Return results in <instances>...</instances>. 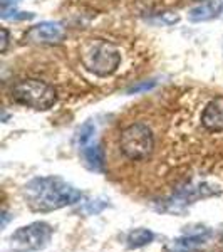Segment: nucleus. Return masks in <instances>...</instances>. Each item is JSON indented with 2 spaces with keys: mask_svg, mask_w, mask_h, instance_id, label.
<instances>
[{
  "mask_svg": "<svg viewBox=\"0 0 223 252\" xmlns=\"http://www.w3.org/2000/svg\"><path fill=\"white\" fill-rule=\"evenodd\" d=\"M84 193L60 177H37L24 187V200L32 212H54L79 204Z\"/></svg>",
  "mask_w": 223,
  "mask_h": 252,
  "instance_id": "obj_1",
  "label": "nucleus"
},
{
  "mask_svg": "<svg viewBox=\"0 0 223 252\" xmlns=\"http://www.w3.org/2000/svg\"><path fill=\"white\" fill-rule=\"evenodd\" d=\"M81 63L91 74L108 78L121 66V51L109 40L91 39L81 47Z\"/></svg>",
  "mask_w": 223,
  "mask_h": 252,
  "instance_id": "obj_2",
  "label": "nucleus"
},
{
  "mask_svg": "<svg viewBox=\"0 0 223 252\" xmlns=\"http://www.w3.org/2000/svg\"><path fill=\"white\" fill-rule=\"evenodd\" d=\"M10 97L20 106L32 108L35 111L51 109L57 101V91L52 84L40 79H22L12 86Z\"/></svg>",
  "mask_w": 223,
  "mask_h": 252,
  "instance_id": "obj_3",
  "label": "nucleus"
},
{
  "mask_svg": "<svg viewBox=\"0 0 223 252\" xmlns=\"http://www.w3.org/2000/svg\"><path fill=\"white\" fill-rule=\"evenodd\" d=\"M119 150L128 160L143 161L151 157L155 150V136L146 123H131L121 129Z\"/></svg>",
  "mask_w": 223,
  "mask_h": 252,
  "instance_id": "obj_4",
  "label": "nucleus"
},
{
  "mask_svg": "<svg viewBox=\"0 0 223 252\" xmlns=\"http://www.w3.org/2000/svg\"><path fill=\"white\" fill-rule=\"evenodd\" d=\"M52 227L47 222H32L19 227L10 235V249L14 252H34L47 247L52 237Z\"/></svg>",
  "mask_w": 223,
  "mask_h": 252,
  "instance_id": "obj_5",
  "label": "nucleus"
},
{
  "mask_svg": "<svg viewBox=\"0 0 223 252\" xmlns=\"http://www.w3.org/2000/svg\"><path fill=\"white\" fill-rule=\"evenodd\" d=\"M222 190L218 189L217 185L208 184V182H193V184H188L183 189L176 190L168 200L165 202V205L161 209L165 212L169 214H178L183 212L188 205L195 204L200 198H208L213 197V195H220Z\"/></svg>",
  "mask_w": 223,
  "mask_h": 252,
  "instance_id": "obj_6",
  "label": "nucleus"
},
{
  "mask_svg": "<svg viewBox=\"0 0 223 252\" xmlns=\"http://www.w3.org/2000/svg\"><path fill=\"white\" fill-rule=\"evenodd\" d=\"M213 232L205 225L186 227L181 237L173 239L165 246L166 252H201L212 239Z\"/></svg>",
  "mask_w": 223,
  "mask_h": 252,
  "instance_id": "obj_7",
  "label": "nucleus"
},
{
  "mask_svg": "<svg viewBox=\"0 0 223 252\" xmlns=\"http://www.w3.org/2000/svg\"><path fill=\"white\" fill-rule=\"evenodd\" d=\"M26 37L37 44H59L66 39V31L59 22H40L27 31Z\"/></svg>",
  "mask_w": 223,
  "mask_h": 252,
  "instance_id": "obj_8",
  "label": "nucleus"
},
{
  "mask_svg": "<svg viewBox=\"0 0 223 252\" xmlns=\"http://www.w3.org/2000/svg\"><path fill=\"white\" fill-rule=\"evenodd\" d=\"M201 126L210 133L223 131V96H215L201 113Z\"/></svg>",
  "mask_w": 223,
  "mask_h": 252,
  "instance_id": "obj_9",
  "label": "nucleus"
},
{
  "mask_svg": "<svg viewBox=\"0 0 223 252\" xmlns=\"http://www.w3.org/2000/svg\"><path fill=\"white\" fill-rule=\"evenodd\" d=\"M223 15V0H210L208 3L195 7L188 12V19L192 22H206Z\"/></svg>",
  "mask_w": 223,
  "mask_h": 252,
  "instance_id": "obj_10",
  "label": "nucleus"
},
{
  "mask_svg": "<svg viewBox=\"0 0 223 252\" xmlns=\"http://www.w3.org/2000/svg\"><path fill=\"white\" fill-rule=\"evenodd\" d=\"M83 155L86 160V165L92 172H104V153L97 143H87L86 146H83Z\"/></svg>",
  "mask_w": 223,
  "mask_h": 252,
  "instance_id": "obj_11",
  "label": "nucleus"
},
{
  "mask_svg": "<svg viewBox=\"0 0 223 252\" xmlns=\"http://www.w3.org/2000/svg\"><path fill=\"white\" fill-rule=\"evenodd\" d=\"M153 241H155V234L149 229H144V227L133 229L126 237L129 249H141V247L148 246V244H151Z\"/></svg>",
  "mask_w": 223,
  "mask_h": 252,
  "instance_id": "obj_12",
  "label": "nucleus"
},
{
  "mask_svg": "<svg viewBox=\"0 0 223 252\" xmlns=\"http://www.w3.org/2000/svg\"><path fill=\"white\" fill-rule=\"evenodd\" d=\"M108 207H109V202L103 200V198H99V200H91V202H86L83 207H79V214L97 215L103 212L104 209H108Z\"/></svg>",
  "mask_w": 223,
  "mask_h": 252,
  "instance_id": "obj_13",
  "label": "nucleus"
},
{
  "mask_svg": "<svg viewBox=\"0 0 223 252\" xmlns=\"http://www.w3.org/2000/svg\"><path fill=\"white\" fill-rule=\"evenodd\" d=\"M94 131H96V128H94V125H92V123L84 125L83 128L79 129V133H78L79 146H86L87 143H91V138H92V135H94Z\"/></svg>",
  "mask_w": 223,
  "mask_h": 252,
  "instance_id": "obj_14",
  "label": "nucleus"
},
{
  "mask_svg": "<svg viewBox=\"0 0 223 252\" xmlns=\"http://www.w3.org/2000/svg\"><path fill=\"white\" fill-rule=\"evenodd\" d=\"M155 81H149V83H143V84H138V86H133L129 89V93H139V91H148V89L155 88Z\"/></svg>",
  "mask_w": 223,
  "mask_h": 252,
  "instance_id": "obj_15",
  "label": "nucleus"
},
{
  "mask_svg": "<svg viewBox=\"0 0 223 252\" xmlns=\"http://www.w3.org/2000/svg\"><path fill=\"white\" fill-rule=\"evenodd\" d=\"M7 46H9V31L2 27V54L7 51Z\"/></svg>",
  "mask_w": 223,
  "mask_h": 252,
  "instance_id": "obj_16",
  "label": "nucleus"
},
{
  "mask_svg": "<svg viewBox=\"0 0 223 252\" xmlns=\"http://www.w3.org/2000/svg\"><path fill=\"white\" fill-rule=\"evenodd\" d=\"M15 2H19V0H2V7L3 9H7L9 5H14Z\"/></svg>",
  "mask_w": 223,
  "mask_h": 252,
  "instance_id": "obj_17",
  "label": "nucleus"
},
{
  "mask_svg": "<svg viewBox=\"0 0 223 252\" xmlns=\"http://www.w3.org/2000/svg\"><path fill=\"white\" fill-rule=\"evenodd\" d=\"M196 2H201V0H196Z\"/></svg>",
  "mask_w": 223,
  "mask_h": 252,
  "instance_id": "obj_18",
  "label": "nucleus"
}]
</instances>
